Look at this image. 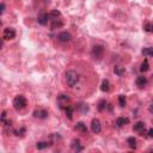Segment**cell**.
<instances>
[{
  "label": "cell",
  "instance_id": "1",
  "mask_svg": "<svg viewBox=\"0 0 153 153\" xmlns=\"http://www.w3.org/2000/svg\"><path fill=\"white\" fill-rule=\"evenodd\" d=\"M78 81H79V74L76 73L75 71L71 69V71H68L66 73V83H67L68 86L73 87L74 85L78 84Z\"/></svg>",
  "mask_w": 153,
  "mask_h": 153
},
{
  "label": "cell",
  "instance_id": "2",
  "mask_svg": "<svg viewBox=\"0 0 153 153\" xmlns=\"http://www.w3.org/2000/svg\"><path fill=\"white\" fill-rule=\"evenodd\" d=\"M28 105V100L24 96L19 95V96H16L15 99H13V107L16 110H23L24 108H27Z\"/></svg>",
  "mask_w": 153,
  "mask_h": 153
},
{
  "label": "cell",
  "instance_id": "3",
  "mask_svg": "<svg viewBox=\"0 0 153 153\" xmlns=\"http://www.w3.org/2000/svg\"><path fill=\"white\" fill-rule=\"evenodd\" d=\"M103 54H104V48L103 46H95L91 50V56L95 59V60H100L103 58Z\"/></svg>",
  "mask_w": 153,
  "mask_h": 153
},
{
  "label": "cell",
  "instance_id": "4",
  "mask_svg": "<svg viewBox=\"0 0 153 153\" xmlns=\"http://www.w3.org/2000/svg\"><path fill=\"white\" fill-rule=\"evenodd\" d=\"M69 97H68V95H60L59 97H58V104H59V107H60V109H63L65 110L69 104Z\"/></svg>",
  "mask_w": 153,
  "mask_h": 153
},
{
  "label": "cell",
  "instance_id": "5",
  "mask_svg": "<svg viewBox=\"0 0 153 153\" xmlns=\"http://www.w3.org/2000/svg\"><path fill=\"white\" fill-rule=\"evenodd\" d=\"M91 131L93 134H99L102 132V124L98 119H93L91 122Z\"/></svg>",
  "mask_w": 153,
  "mask_h": 153
},
{
  "label": "cell",
  "instance_id": "6",
  "mask_svg": "<svg viewBox=\"0 0 153 153\" xmlns=\"http://www.w3.org/2000/svg\"><path fill=\"white\" fill-rule=\"evenodd\" d=\"M15 37H16V30L13 28H6L4 30V34H3L4 40H13Z\"/></svg>",
  "mask_w": 153,
  "mask_h": 153
},
{
  "label": "cell",
  "instance_id": "7",
  "mask_svg": "<svg viewBox=\"0 0 153 153\" xmlns=\"http://www.w3.org/2000/svg\"><path fill=\"white\" fill-rule=\"evenodd\" d=\"M58 40H59L60 42H62V43L69 42V41L72 40V35H71L69 32H67V31H62V32H60V34L58 35Z\"/></svg>",
  "mask_w": 153,
  "mask_h": 153
},
{
  "label": "cell",
  "instance_id": "8",
  "mask_svg": "<svg viewBox=\"0 0 153 153\" xmlns=\"http://www.w3.org/2000/svg\"><path fill=\"white\" fill-rule=\"evenodd\" d=\"M34 116L37 117V119H47L48 117V111L46 109H38V110H35L34 111Z\"/></svg>",
  "mask_w": 153,
  "mask_h": 153
},
{
  "label": "cell",
  "instance_id": "9",
  "mask_svg": "<svg viewBox=\"0 0 153 153\" xmlns=\"http://www.w3.org/2000/svg\"><path fill=\"white\" fill-rule=\"evenodd\" d=\"M71 147H72V149L75 151V152H80V151L84 149L83 145L80 144V140H78V139H74V140H73L72 144H71Z\"/></svg>",
  "mask_w": 153,
  "mask_h": 153
},
{
  "label": "cell",
  "instance_id": "10",
  "mask_svg": "<svg viewBox=\"0 0 153 153\" xmlns=\"http://www.w3.org/2000/svg\"><path fill=\"white\" fill-rule=\"evenodd\" d=\"M74 129L76 132H80L81 134H87V127L84 122H78L75 126H74Z\"/></svg>",
  "mask_w": 153,
  "mask_h": 153
},
{
  "label": "cell",
  "instance_id": "11",
  "mask_svg": "<svg viewBox=\"0 0 153 153\" xmlns=\"http://www.w3.org/2000/svg\"><path fill=\"white\" fill-rule=\"evenodd\" d=\"M134 131L140 133V135H144L145 134V123L141 122V121H139L134 124Z\"/></svg>",
  "mask_w": 153,
  "mask_h": 153
},
{
  "label": "cell",
  "instance_id": "12",
  "mask_svg": "<svg viewBox=\"0 0 153 153\" xmlns=\"http://www.w3.org/2000/svg\"><path fill=\"white\" fill-rule=\"evenodd\" d=\"M135 84H136L138 87L142 88V87H145L146 84H147V78H146V76H144V75H140V76H138V78H136Z\"/></svg>",
  "mask_w": 153,
  "mask_h": 153
},
{
  "label": "cell",
  "instance_id": "13",
  "mask_svg": "<svg viewBox=\"0 0 153 153\" xmlns=\"http://www.w3.org/2000/svg\"><path fill=\"white\" fill-rule=\"evenodd\" d=\"M48 20H49V13H42V15L38 16V18H37L38 24H41V25H47Z\"/></svg>",
  "mask_w": 153,
  "mask_h": 153
},
{
  "label": "cell",
  "instance_id": "14",
  "mask_svg": "<svg viewBox=\"0 0 153 153\" xmlns=\"http://www.w3.org/2000/svg\"><path fill=\"white\" fill-rule=\"evenodd\" d=\"M129 123V119L128 117H117L116 119V122H115V124H116L117 127H123L126 124Z\"/></svg>",
  "mask_w": 153,
  "mask_h": 153
},
{
  "label": "cell",
  "instance_id": "15",
  "mask_svg": "<svg viewBox=\"0 0 153 153\" xmlns=\"http://www.w3.org/2000/svg\"><path fill=\"white\" fill-rule=\"evenodd\" d=\"M100 90L103 92H108L110 90V83L108 79H104L103 81H102V85H100Z\"/></svg>",
  "mask_w": 153,
  "mask_h": 153
},
{
  "label": "cell",
  "instance_id": "16",
  "mask_svg": "<svg viewBox=\"0 0 153 153\" xmlns=\"http://www.w3.org/2000/svg\"><path fill=\"white\" fill-rule=\"evenodd\" d=\"M148 69H149V63H148V60H147V59H145V60H144V62L141 63V66H140V72L145 73V72H147Z\"/></svg>",
  "mask_w": 153,
  "mask_h": 153
},
{
  "label": "cell",
  "instance_id": "17",
  "mask_svg": "<svg viewBox=\"0 0 153 153\" xmlns=\"http://www.w3.org/2000/svg\"><path fill=\"white\" fill-rule=\"evenodd\" d=\"M60 16H61L60 11H58V10H53V11L49 13V19H50V20H55V19H58Z\"/></svg>",
  "mask_w": 153,
  "mask_h": 153
},
{
  "label": "cell",
  "instance_id": "18",
  "mask_svg": "<svg viewBox=\"0 0 153 153\" xmlns=\"http://www.w3.org/2000/svg\"><path fill=\"white\" fill-rule=\"evenodd\" d=\"M127 142H128V145H129V147L132 148V149H135L136 148V139L134 138V136H131V138H128L127 139Z\"/></svg>",
  "mask_w": 153,
  "mask_h": 153
},
{
  "label": "cell",
  "instance_id": "19",
  "mask_svg": "<svg viewBox=\"0 0 153 153\" xmlns=\"http://www.w3.org/2000/svg\"><path fill=\"white\" fill-rule=\"evenodd\" d=\"M124 72H126L124 67H121V66H115L114 67V73L116 75H119V76H122L124 74Z\"/></svg>",
  "mask_w": 153,
  "mask_h": 153
},
{
  "label": "cell",
  "instance_id": "20",
  "mask_svg": "<svg viewBox=\"0 0 153 153\" xmlns=\"http://www.w3.org/2000/svg\"><path fill=\"white\" fill-rule=\"evenodd\" d=\"M142 55L144 56H153V48L152 47H147L142 49Z\"/></svg>",
  "mask_w": 153,
  "mask_h": 153
},
{
  "label": "cell",
  "instance_id": "21",
  "mask_svg": "<svg viewBox=\"0 0 153 153\" xmlns=\"http://www.w3.org/2000/svg\"><path fill=\"white\" fill-rule=\"evenodd\" d=\"M65 111H66V116H67L69 120H72V119H73V111H74V108H73L72 105H68V107L65 109Z\"/></svg>",
  "mask_w": 153,
  "mask_h": 153
},
{
  "label": "cell",
  "instance_id": "22",
  "mask_svg": "<svg viewBox=\"0 0 153 153\" xmlns=\"http://www.w3.org/2000/svg\"><path fill=\"white\" fill-rule=\"evenodd\" d=\"M49 142H47V141H40V142H37L36 144V148L37 149H44V148H47V147H49Z\"/></svg>",
  "mask_w": 153,
  "mask_h": 153
},
{
  "label": "cell",
  "instance_id": "23",
  "mask_svg": "<svg viewBox=\"0 0 153 153\" xmlns=\"http://www.w3.org/2000/svg\"><path fill=\"white\" fill-rule=\"evenodd\" d=\"M53 23H52V29L54 30V29H56V28H61L62 25H63V23L60 20V19H55V20H52Z\"/></svg>",
  "mask_w": 153,
  "mask_h": 153
},
{
  "label": "cell",
  "instance_id": "24",
  "mask_svg": "<svg viewBox=\"0 0 153 153\" xmlns=\"http://www.w3.org/2000/svg\"><path fill=\"white\" fill-rule=\"evenodd\" d=\"M144 30H145L146 32L153 34V23H146V24L144 25Z\"/></svg>",
  "mask_w": 153,
  "mask_h": 153
},
{
  "label": "cell",
  "instance_id": "25",
  "mask_svg": "<svg viewBox=\"0 0 153 153\" xmlns=\"http://www.w3.org/2000/svg\"><path fill=\"white\" fill-rule=\"evenodd\" d=\"M126 103H127V99H126V96L124 95H120L119 96V104L120 107H126Z\"/></svg>",
  "mask_w": 153,
  "mask_h": 153
},
{
  "label": "cell",
  "instance_id": "26",
  "mask_svg": "<svg viewBox=\"0 0 153 153\" xmlns=\"http://www.w3.org/2000/svg\"><path fill=\"white\" fill-rule=\"evenodd\" d=\"M105 108H107V100H105V99L99 100V103H98V110H99V111H103Z\"/></svg>",
  "mask_w": 153,
  "mask_h": 153
},
{
  "label": "cell",
  "instance_id": "27",
  "mask_svg": "<svg viewBox=\"0 0 153 153\" xmlns=\"http://www.w3.org/2000/svg\"><path fill=\"white\" fill-rule=\"evenodd\" d=\"M79 109H81V111L83 112H86V111H88V107L87 105H85V104H79V107H78Z\"/></svg>",
  "mask_w": 153,
  "mask_h": 153
},
{
  "label": "cell",
  "instance_id": "28",
  "mask_svg": "<svg viewBox=\"0 0 153 153\" xmlns=\"http://www.w3.org/2000/svg\"><path fill=\"white\" fill-rule=\"evenodd\" d=\"M5 121H6V111L4 110V111L1 112V122L5 123Z\"/></svg>",
  "mask_w": 153,
  "mask_h": 153
},
{
  "label": "cell",
  "instance_id": "29",
  "mask_svg": "<svg viewBox=\"0 0 153 153\" xmlns=\"http://www.w3.org/2000/svg\"><path fill=\"white\" fill-rule=\"evenodd\" d=\"M147 134H148V136H149V138H153V128H151V129H148V132H147Z\"/></svg>",
  "mask_w": 153,
  "mask_h": 153
},
{
  "label": "cell",
  "instance_id": "30",
  "mask_svg": "<svg viewBox=\"0 0 153 153\" xmlns=\"http://www.w3.org/2000/svg\"><path fill=\"white\" fill-rule=\"evenodd\" d=\"M148 110H149V112H151V114H153V102H152V103H151V105H149Z\"/></svg>",
  "mask_w": 153,
  "mask_h": 153
},
{
  "label": "cell",
  "instance_id": "31",
  "mask_svg": "<svg viewBox=\"0 0 153 153\" xmlns=\"http://www.w3.org/2000/svg\"><path fill=\"white\" fill-rule=\"evenodd\" d=\"M4 12H5V4L1 3V13H4Z\"/></svg>",
  "mask_w": 153,
  "mask_h": 153
}]
</instances>
